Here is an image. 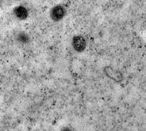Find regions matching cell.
Here are the masks:
<instances>
[{
	"instance_id": "1",
	"label": "cell",
	"mask_w": 146,
	"mask_h": 131,
	"mask_svg": "<svg viewBox=\"0 0 146 131\" xmlns=\"http://www.w3.org/2000/svg\"><path fill=\"white\" fill-rule=\"evenodd\" d=\"M66 14V9L62 5L54 6L50 11V17L53 21L58 22L62 20Z\"/></svg>"
},
{
	"instance_id": "2",
	"label": "cell",
	"mask_w": 146,
	"mask_h": 131,
	"mask_svg": "<svg viewBox=\"0 0 146 131\" xmlns=\"http://www.w3.org/2000/svg\"><path fill=\"white\" fill-rule=\"evenodd\" d=\"M72 47L78 53L83 52L86 47V41L82 35H75L72 39Z\"/></svg>"
},
{
	"instance_id": "3",
	"label": "cell",
	"mask_w": 146,
	"mask_h": 131,
	"mask_svg": "<svg viewBox=\"0 0 146 131\" xmlns=\"http://www.w3.org/2000/svg\"><path fill=\"white\" fill-rule=\"evenodd\" d=\"M14 14L20 20H25L28 17V11L23 6H17L14 9Z\"/></svg>"
},
{
	"instance_id": "4",
	"label": "cell",
	"mask_w": 146,
	"mask_h": 131,
	"mask_svg": "<svg viewBox=\"0 0 146 131\" xmlns=\"http://www.w3.org/2000/svg\"><path fill=\"white\" fill-rule=\"evenodd\" d=\"M17 38H18V41H20L22 43H28L29 41V36L26 34H25V33H23V32L20 33L19 35L17 36Z\"/></svg>"
}]
</instances>
